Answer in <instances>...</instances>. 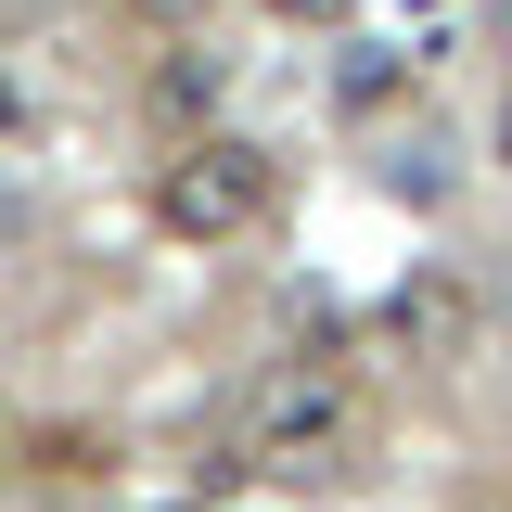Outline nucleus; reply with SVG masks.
I'll return each instance as SVG.
<instances>
[{"label": "nucleus", "instance_id": "20e7f679", "mask_svg": "<svg viewBox=\"0 0 512 512\" xmlns=\"http://www.w3.org/2000/svg\"><path fill=\"white\" fill-rule=\"evenodd\" d=\"M128 512H218L205 487H128Z\"/></svg>", "mask_w": 512, "mask_h": 512}, {"label": "nucleus", "instance_id": "7ed1b4c3", "mask_svg": "<svg viewBox=\"0 0 512 512\" xmlns=\"http://www.w3.org/2000/svg\"><path fill=\"white\" fill-rule=\"evenodd\" d=\"M397 320H410L423 346H448V333H461V282H410V295H397Z\"/></svg>", "mask_w": 512, "mask_h": 512}, {"label": "nucleus", "instance_id": "f257e3e1", "mask_svg": "<svg viewBox=\"0 0 512 512\" xmlns=\"http://www.w3.org/2000/svg\"><path fill=\"white\" fill-rule=\"evenodd\" d=\"M346 448H359V410H346V384L308 372V359H282V372L244 397V423H231V461L269 474V487H333Z\"/></svg>", "mask_w": 512, "mask_h": 512}, {"label": "nucleus", "instance_id": "423d86ee", "mask_svg": "<svg viewBox=\"0 0 512 512\" xmlns=\"http://www.w3.org/2000/svg\"><path fill=\"white\" fill-rule=\"evenodd\" d=\"M128 13H141V26H192L205 0H128Z\"/></svg>", "mask_w": 512, "mask_h": 512}, {"label": "nucleus", "instance_id": "f03ea898", "mask_svg": "<svg viewBox=\"0 0 512 512\" xmlns=\"http://www.w3.org/2000/svg\"><path fill=\"white\" fill-rule=\"evenodd\" d=\"M154 218L180 244H244L256 218H269V154H256L244 128H192L180 154L154 167Z\"/></svg>", "mask_w": 512, "mask_h": 512}, {"label": "nucleus", "instance_id": "39448f33", "mask_svg": "<svg viewBox=\"0 0 512 512\" xmlns=\"http://www.w3.org/2000/svg\"><path fill=\"white\" fill-rule=\"evenodd\" d=\"M256 13H282V26H333L346 0H256Z\"/></svg>", "mask_w": 512, "mask_h": 512}]
</instances>
